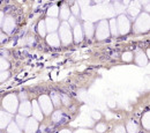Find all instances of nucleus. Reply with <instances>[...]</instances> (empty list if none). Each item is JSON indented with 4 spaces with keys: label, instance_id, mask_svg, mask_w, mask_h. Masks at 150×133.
I'll return each instance as SVG.
<instances>
[{
    "label": "nucleus",
    "instance_id": "f03ea898",
    "mask_svg": "<svg viewBox=\"0 0 150 133\" xmlns=\"http://www.w3.org/2000/svg\"><path fill=\"white\" fill-rule=\"evenodd\" d=\"M68 89H69V91H70V90H72V91H75V90H76V86H75V85H69Z\"/></svg>",
    "mask_w": 150,
    "mask_h": 133
},
{
    "label": "nucleus",
    "instance_id": "20e7f679",
    "mask_svg": "<svg viewBox=\"0 0 150 133\" xmlns=\"http://www.w3.org/2000/svg\"><path fill=\"white\" fill-rule=\"evenodd\" d=\"M140 133H147V132H140Z\"/></svg>",
    "mask_w": 150,
    "mask_h": 133
},
{
    "label": "nucleus",
    "instance_id": "7ed1b4c3",
    "mask_svg": "<svg viewBox=\"0 0 150 133\" xmlns=\"http://www.w3.org/2000/svg\"><path fill=\"white\" fill-rule=\"evenodd\" d=\"M12 8H13V6H7V7H5V12L6 13H9Z\"/></svg>",
    "mask_w": 150,
    "mask_h": 133
},
{
    "label": "nucleus",
    "instance_id": "f257e3e1",
    "mask_svg": "<svg viewBox=\"0 0 150 133\" xmlns=\"http://www.w3.org/2000/svg\"><path fill=\"white\" fill-rule=\"evenodd\" d=\"M104 53L108 56V57H110V58H112V57L117 58L118 56H119V52H118L117 50H112V49H108V50H105Z\"/></svg>",
    "mask_w": 150,
    "mask_h": 133
}]
</instances>
